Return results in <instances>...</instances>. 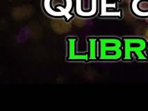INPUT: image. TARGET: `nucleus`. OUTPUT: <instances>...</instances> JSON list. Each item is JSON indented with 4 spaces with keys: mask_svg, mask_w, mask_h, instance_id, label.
Instances as JSON below:
<instances>
[{
    "mask_svg": "<svg viewBox=\"0 0 148 111\" xmlns=\"http://www.w3.org/2000/svg\"><path fill=\"white\" fill-rule=\"evenodd\" d=\"M52 27L54 30L58 33H63L65 32L68 31L70 29V25L67 23V21L61 18L56 19L52 22Z\"/></svg>",
    "mask_w": 148,
    "mask_h": 111,
    "instance_id": "7",
    "label": "nucleus"
},
{
    "mask_svg": "<svg viewBox=\"0 0 148 111\" xmlns=\"http://www.w3.org/2000/svg\"><path fill=\"white\" fill-rule=\"evenodd\" d=\"M99 61H118L123 56V40L118 37H99Z\"/></svg>",
    "mask_w": 148,
    "mask_h": 111,
    "instance_id": "2",
    "label": "nucleus"
},
{
    "mask_svg": "<svg viewBox=\"0 0 148 111\" xmlns=\"http://www.w3.org/2000/svg\"><path fill=\"white\" fill-rule=\"evenodd\" d=\"M87 42L89 61H97L99 52V37H88Z\"/></svg>",
    "mask_w": 148,
    "mask_h": 111,
    "instance_id": "5",
    "label": "nucleus"
},
{
    "mask_svg": "<svg viewBox=\"0 0 148 111\" xmlns=\"http://www.w3.org/2000/svg\"><path fill=\"white\" fill-rule=\"evenodd\" d=\"M146 54L148 56V41H147V49H146Z\"/></svg>",
    "mask_w": 148,
    "mask_h": 111,
    "instance_id": "8",
    "label": "nucleus"
},
{
    "mask_svg": "<svg viewBox=\"0 0 148 111\" xmlns=\"http://www.w3.org/2000/svg\"><path fill=\"white\" fill-rule=\"evenodd\" d=\"M132 11L140 18H148V0H134Z\"/></svg>",
    "mask_w": 148,
    "mask_h": 111,
    "instance_id": "6",
    "label": "nucleus"
},
{
    "mask_svg": "<svg viewBox=\"0 0 148 111\" xmlns=\"http://www.w3.org/2000/svg\"><path fill=\"white\" fill-rule=\"evenodd\" d=\"M68 44V61H84L88 62V54L87 52L79 53L77 50L78 39L76 37H68L66 39Z\"/></svg>",
    "mask_w": 148,
    "mask_h": 111,
    "instance_id": "4",
    "label": "nucleus"
},
{
    "mask_svg": "<svg viewBox=\"0 0 148 111\" xmlns=\"http://www.w3.org/2000/svg\"><path fill=\"white\" fill-rule=\"evenodd\" d=\"M123 43V61H132L134 57L138 61H147L146 54L147 40L142 37L130 36L122 38Z\"/></svg>",
    "mask_w": 148,
    "mask_h": 111,
    "instance_id": "1",
    "label": "nucleus"
},
{
    "mask_svg": "<svg viewBox=\"0 0 148 111\" xmlns=\"http://www.w3.org/2000/svg\"><path fill=\"white\" fill-rule=\"evenodd\" d=\"M44 11L49 16L69 20L72 8V0H44Z\"/></svg>",
    "mask_w": 148,
    "mask_h": 111,
    "instance_id": "3",
    "label": "nucleus"
}]
</instances>
